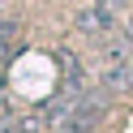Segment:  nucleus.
Here are the masks:
<instances>
[{
    "mask_svg": "<svg viewBox=\"0 0 133 133\" xmlns=\"http://www.w3.org/2000/svg\"><path fill=\"white\" fill-rule=\"evenodd\" d=\"M129 64H133V56H129Z\"/></svg>",
    "mask_w": 133,
    "mask_h": 133,
    "instance_id": "nucleus-8",
    "label": "nucleus"
},
{
    "mask_svg": "<svg viewBox=\"0 0 133 133\" xmlns=\"http://www.w3.org/2000/svg\"><path fill=\"white\" fill-rule=\"evenodd\" d=\"M107 90L99 86V90H82L77 99L69 103V112H64V120H60V133H95V124L107 116Z\"/></svg>",
    "mask_w": 133,
    "mask_h": 133,
    "instance_id": "nucleus-1",
    "label": "nucleus"
},
{
    "mask_svg": "<svg viewBox=\"0 0 133 133\" xmlns=\"http://www.w3.org/2000/svg\"><path fill=\"white\" fill-rule=\"evenodd\" d=\"M39 129V120H35V116H4V120H0V133H35Z\"/></svg>",
    "mask_w": 133,
    "mask_h": 133,
    "instance_id": "nucleus-4",
    "label": "nucleus"
},
{
    "mask_svg": "<svg viewBox=\"0 0 133 133\" xmlns=\"http://www.w3.org/2000/svg\"><path fill=\"white\" fill-rule=\"evenodd\" d=\"M103 4H112V9H116V4H120V0H103Z\"/></svg>",
    "mask_w": 133,
    "mask_h": 133,
    "instance_id": "nucleus-7",
    "label": "nucleus"
},
{
    "mask_svg": "<svg viewBox=\"0 0 133 133\" xmlns=\"http://www.w3.org/2000/svg\"><path fill=\"white\" fill-rule=\"evenodd\" d=\"M99 86H103L107 95H124V90H133V64H129V60H120V64H103Z\"/></svg>",
    "mask_w": 133,
    "mask_h": 133,
    "instance_id": "nucleus-3",
    "label": "nucleus"
},
{
    "mask_svg": "<svg viewBox=\"0 0 133 133\" xmlns=\"http://www.w3.org/2000/svg\"><path fill=\"white\" fill-rule=\"evenodd\" d=\"M9 116V99H4V90H0V120Z\"/></svg>",
    "mask_w": 133,
    "mask_h": 133,
    "instance_id": "nucleus-6",
    "label": "nucleus"
},
{
    "mask_svg": "<svg viewBox=\"0 0 133 133\" xmlns=\"http://www.w3.org/2000/svg\"><path fill=\"white\" fill-rule=\"evenodd\" d=\"M4 69H9V43H0V82H4Z\"/></svg>",
    "mask_w": 133,
    "mask_h": 133,
    "instance_id": "nucleus-5",
    "label": "nucleus"
},
{
    "mask_svg": "<svg viewBox=\"0 0 133 133\" xmlns=\"http://www.w3.org/2000/svg\"><path fill=\"white\" fill-rule=\"evenodd\" d=\"M73 26H77V35H86V39H107L116 30V9L103 4V0H95V4H86V9L73 13Z\"/></svg>",
    "mask_w": 133,
    "mask_h": 133,
    "instance_id": "nucleus-2",
    "label": "nucleus"
}]
</instances>
